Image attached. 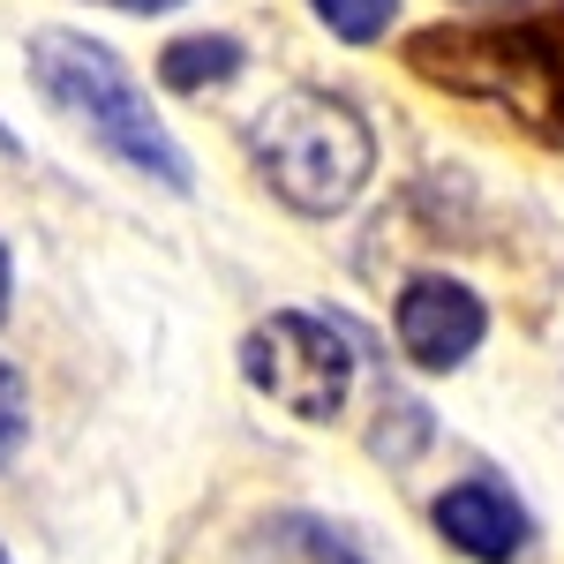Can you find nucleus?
<instances>
[{
  "instance_id": "3",
  "label": "nucleus",
  "mask_w": 564,
  "mask_h": 564,
  "mask_svg": "<svg viewBox=\"0 0 564 564\" xmlns=\"http://www.w3.org/2000/svg\"><path fill=\"white\" fill-rule=\"evenodd\" d=\"M249 159L286 212L339 218L377 174V135L332 90H279L249 121Z\"/></svg>"
},
{
  "instance_id": "8",
  "label": "nucleus",
  "mask_w": 564,
  "mask_h": 564,
  "mask_svg": "<svg viewBox=\"0 0 564 564\" xmlns=\"http://www.w3.org/2000/svg\"><path fill=\"white\" fill-rule=\"evenodd\" d=\"M422 444H430V406H414V399H391L384 414H377V436H369V452H377V459H391V467H406Z\"/></svg>"
},
{
  "instance_id": "14",
  "label": "nucleus",
  "mask_w": 564,
  "mask_h": 564,
  "mask_svg": "<svg viewBox=\"0 0 564 564\" xmlns=\"http://www.w3.org/2000/svg\"><path fill=\"white\" fill-rule=\"evenodd\" d=\"M0 564H8V550H0Z\"/></svg>"
},
{
  "instance_id": "6",
  "label": "nucleus",
  "mask_w": 564,
  "mask_h": 564,
  "mask_svg": "<svg viewBox=\"0 0 564 564\" xmlns=\"http://www.w3.org/2000/svg\"><path fill=\"white\" fill-rule=\"evenodd\" d=\"M430 520L459 557H475V564H527L534 557V520H527V505L489 475L452 481L430 505Z\"/></svg>"
},
{
  "instance_id": "11",
  "label": "nucleus",
  "mask_w": 564,
  "mask_h": 564,
  "mask_svg": "<svg viewBox=\"0 0 564 564\" xmlns=\"http://www.w3.org/2000/svg\"><path fill=\"white\" fill-rule=\"evenodd\" d=\"M294 534L308 542V557H316V564H361V557H354V542H347V534H332V527L294 520Z\"/></svg>"
},
{
  "instance_id": "7",
  "label": "nucleus",
  "mask_w": 564,
  "mask_h": 564,
  "mask_svg": "<svg viewBox=\"0 0 564 564\" xmlns=\"http://www.w3.org/2000/svg\"><path fill=\"white\" fill-rule=\"evenodd\" d=\"M241 68H249V45H241V39H226V31H188V39H174L166 53H159V84L181 90V98L234 84Z\"/></svg>"
},
{
  "instance_id": "10",
  "label": "nucleus",
  "mask_w": 564,
  "mask_h": 564,
  "mask_svg": "<svg viewBox=\"0 0 564 564\" xmlns=\"http://www.w3.org/2000/svg\"><path fill=\"white\" fill-rule=\"evenodd\" d=\"M23 436H31V391H23V377L0 361V467L23 452Z\"/></svg>"
},
{
  "instance_id": "12",
  "label": "nucleus",
  "mask_w": 564,
  "mask_h": 564,
  "mask_svg": "<svg viewBox=\"0 0 564 564\" xmlns=\"http://www.w3.org/2000/svg\"><path fill=\"white\" fill-rule=\"evenodd\" d=\"M98 8H129V15H166V8H181V0H98Z\"/></svg>"
},
{
  "instance_id": "5",
  "label": "nucleus",
  "mask_w": 564,
  "mask_h": 564,
  "mask_svg": "<svg viewBox=\"0 0 564 564\" xmlns=\"http://www.w3.org/2000/svg\"><path fill=\"white\" fill-rule=\"evenodd\" d=\"M391 332H399V354L430 377H452L459 361H475V347L489 339V308L467 279L452 271H422L399 286V308H391Z\"/></svg>"
},
{
  "instance_id": "1",
  "label": "nucleus",
  "mask_w": 564,
  "mask_h": 564,
  "mask_svg": "<svg viewBox=\"0 0 564 564\" xmlns=\"http://www.w3.org/2000/svg\"><path fill=\"white\" fill-rule=\"evenodd\" d=\"M406 68L436 90L512 113L527 135L564 143V8L497 15V23H436L406 39Z\"/></svg>"
},
{
  "instance_id": "4",
  "label": "nucleus",
  "mask_w": 564,
  "mask_h": 564,
  "mask_svg": "<svg viewBox=\"0 0 564 564\" xmlns=\"http://www.w3.org/2000/svg\"><path fill=\"white\" fill-rule=\"evenodd\" d=\"M241 377L294 422H339L354 391V339L308 308H279L241 339Z\"/></svg>"
},
{
  "instance_id": "9",
  "label": "nucleus",
  "mask_w": 564,
  "mask_h": 564,
  "mask_svg": "<svg viewBox=\"0 0 564 564\" xmlns=\"http://www.w3.org/2000/svg\"><path fill=\"white\" fill-rule=\"evenodd\" d=\"M324 23H332V39H347V45H377L399 23V0H308Z\"/></svg>"
},
{
  "instance_id": "13",
  "label": "nucleus",
  "mask_w": 564,
  "mask_h": 564,
  "mask_svg": "<svg viewBox=\"0 0 564 564\" xmlns=\"http://www.w3.org/2000/svg\"><path fill=\"white\" fill-rule=\"evenodd\" d=\"M0 316H8V249H0Z\"/></svg>"
},
{
  "instance_id": "2",
  "label": "nucleus",
  "mask_w": 564,
  "mask_h": 564,
  "mask_svg": "<svg viewBox=\"0 0 564 564\" xmlns=\"http://www.w3.org/2000/svg\"><path fill=\"white\" fill-rule=\"evenodd\" d=\"M31 76H39L45 98H53V106H61L98 151H113L129 174L159 181V188H174V196L196 188L188 159H181V143L166 135V121L151 113L143 84L121 68L113 45L84 39V31H39V39H31Z\"/></svg>"
}]
</instances>
